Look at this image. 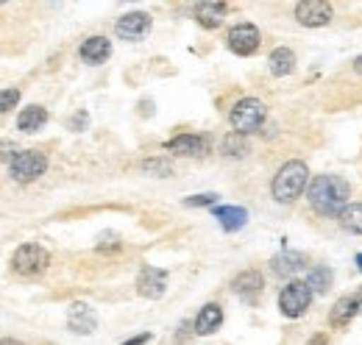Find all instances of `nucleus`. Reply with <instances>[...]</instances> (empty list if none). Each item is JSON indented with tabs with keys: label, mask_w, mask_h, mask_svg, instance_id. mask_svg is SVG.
<instances>
[{
	"label": "nucleus",
	"mask_w": 362,
	"mask_h": 345,
	"mask_svg": "<svg viewBox=\"0 0 362 345\" xmlns=\"http://www.w3.org/2000/svg\"><path fill=\"white\" fill-rule=\"evenodd\" d=\"M151 340V332H142V334H136V337H132V340H126L123 345H142Z\"/></svg>",
	"instance_id": "nucleus-29"
},
{
	"label": "nucleus",
	"mask_w": 362,
	"mask_h": 345,
	"mask_svg": "<svg viewBox=\"0 0 362 345\" xmlns=\"http://www.w3.org/2000/svg\"><path fill=\"white\" fill-rule=\"evenodd\" d=\"M87 123H90L87 112H78V115H73V120H70V131H84L87 129Z\"/></svg>",
	"instance_id": "nucleus-28"
},
{
	"label": "nucleus",
	"mask_w": 362,
	"mask_h": 345,
	"mask_svg": "<svg viewBox=\"0 0 362 345\" xmlns=\"http://www.w3.org/2000/svg\"><path fill=\"white\" fill-rule=\"evenodd\" d=\"M228 123L243 136L259 131L265 126V103L259 98H240L228 112Z\"/></svg>",
	"instance_id": "nucleus-3"
},
{
	"label": "nucleus",
	"mask_w": 362,
	"mask_h": 345,
	"mask_svg": "<svg viewBox=\"0 0 362 345\" xmlns=\"http://www.w3.org/2000/svg\"><path fill=\"white\" fill-rule=\"evenodd\" d=\"M221 323H223V309L218 303H206V306H201L192 329H195L198 337H209V334H215L221 329Z\"/></svg>",
	"instance_id": "nucleus-15"
},
{
	"label": "nucleus",
	"mask_w": 362,
	"mask_h": 345,
	"mask_svg": "<svg viewBox=\"0 0 362 345\" xmlns=\"http://www.w3.org/2000/svg\"><path fill=\"white\" fill-rule=\"evenodd\" d=\"M45 123H47V109H42V106H28V109H23L17 115V129L25 131V134L40 131Z\"/></svg>",
	"instance_id": "nucleus-21"
},
{
	"label": "nucleus",
	"mask_w": 362,
	"mask_h": 345,
	"mask_svg": "<svg viewBox=\"0 0 362 345\" xmlns=\"http://www.w3.org/2000/svg\"><path fill=\"white\" fill-rule=\"evenodd\" d=\"M78 56H81L87 64H103V62L112 56V42H109L106 37H90V40L81 42Z\"/></svg>",
	"instance_id": "nucleus-17"
},
{
	"label": "nucleus",
	"mask_w": 362,
	"mask_h": 345,
	"mask_svg": "<svg viewBox=\"0 0 362 345\" xmlns=\"http://www.w3.org/2000/svg\"><path fill=\"white\" fill-rule=\"evenodd\" d=\"M17 100H20V89L6 86L3 95H0V112H11V109L17 106Z\"/></svg>",
	"instance_id": "nucleus-26"
},
{
	"label": "nucleus",
	"mask_w": 362,
	"mask_h": 345,
	"mask_svg": "<svg viewBox=\"0 0 362 345\" xmlns=\"http://www.w3.org/2000/svg\"><path fill=\"white\" fill-rule=\"evenodd\" d=\"M313 290H310V284L307 281H290L287 287H281V293H279V309H281V315L284 317H301L307 309H310V303H313Z\"/></svg>",
	"instance_id": "nucleus-5"
},
{
	"label": "nucleus",
	"mask_w": 362,
	"mask_h": 345,
	"mask_svg": "<svg viewBox=\"0 0 362 345\" xmlns=\"http://www.w3.org/2000/svg\"><path fill=\"white\" fill-rule=\"evenodd\" d=\"M349 198H351V187L346 178L340 175H315L310 189H307V201L323 217H340L349 209Z\"/></svg>",
	"instance_id": "nucleus-1"
},
{
	"label": "nucleus",
	"mask_w": 362,
	"mask_h": 345,
	"mask_svg": "<svg viewBox=\"0 0 362 345\" xmlns=\"http://www.w3.org/2000/svg\"><path fill=\"white\" fill-rule=\"evenodd\" d=\"M301 267H304V254H298V251H281L271 259V270L279 279H287V276L298 273Z\"/></svg>",
	"instance_id": "nucleus-18"
},
{
	"label": "nucleus",
	"mask_w": 362,
	"mask_h": 345,
	"mask_svg": "<svg viewBox=\"0 0 362 345\" xmlns=\"http://www.w3.org/2000/svg\"><path fill=\"white\" fill-rule=\"evenodd\" d=\"M268 67L276 78L281 76H290L296 70V53L290 47H273L271 56H268Z\"/></svg>",
	"instance_id": "nucleus-19"
},
{
	"label": "nucleus",
	"mask_w": 362,
	"mask_h": 345,
	"mask_svg": "<svg viewBox=\"0 0 362 345\" xmlns=\"http://www.w3.org/2000/svg\"><path fill=\"white\" fill-rule=\"evenodd\" d=\"M221 151L231 156V159H243L248 151H251V145H248V139L243 136V134H237V131H231L226 139L221 142Z\"/></svg>",
	"instance_id": "nucleus-23"
},
{
	"label": "nucleus",
	"mask_w": 362,
	"mask_h": 345,
	"mask_svg": "<svg viewBox=\"0 0 362 345\" xmlns=\"http://www.w3.org/2000/svg\"><path fill=\"white\" fill-rule=\"evenodd\" d=\"M307 178H310V170L304 162L293 159L287 165H281L279 172L273 175V184H271V192L273 198L279 204H293L296 198H301L304 187H307Z\"/></svg>",
	"instance_id": "nucleus-2"
},
{
	"label": "nucleus",
	"mask_w": 362,
	"mask_h": 345,
	"mask_svg": "<svg viewBox=\"0 0 362 345\" xmlns=\"http://www.w3.org/2000/svg\"><path fill=\"white\" fill-rule=\"evenodd\" d=\"M151 31V17L142 14V11H132V14H123L117 23H115V34L126 42H139L145 34Z\"/></svg>",
	"instance_id": "nucleus-10"
},
{
	"label": "nucleus",
	"mask_w": 362,
	"mask_h": 345,
	"mask_svg": "<svg viewBox=\"0 0 362 345\" xmlns=\"http://www.w3.org/2000/svg\"><path fill=\"white\" fill-rule=\"evenodd\" d=\"M0 345H23V343H20V340H11V337H6V340H3Z\"/></svg>",
	"instance_id": "nucleus-32"
},
{
	"label": "nucleus",
	"mask_w": 362,
	"mask_h": 345,
	"mask_svg": "<svg viewBox=\"0 0 362 345\" xmlns=\"http://www.w3.org/2000/svg\"><path fill=\"white\" fill-rule=\"evenodd\" d=\"M47 170V156L40 151H20L8 159V172L14 181L20 184H31L37 181L40 175H45Z\"/></svg>",
	"instance_id": "nucleus-4"
},
{
	"label": "nucleus",
	"mask_w": 362,
	"mask_h": 345,
	"mask_svg": "<svg viewBox=\"0 0 362 345\" xmlns=\"http://www.w3.org/2000/svg\"><path fill=\"white\" fill-rule=\"evenodd\" d=\"M67 329L76 334H92L98 329V315L90 303H73L67 312Z\"/></svg>",
	"instance_id": "nucleus-13"
},
{
	"label": "nucleus",
	"mask_w": 362,
	"mask_h": 345,
	"mask_svg": "<svg viewBox=\"0 0 362 345\" xmlns=\"http://www.w3.org/2000/svg\"><path fill=\"white\" fill-rule=\"evenodd\" d=\"M332 279H334L332 270H329L326 264H317V267H310V270H307V279H304V281L310 284L313 293H326V290L332 287Z\"/></svg>",
	"instance_id": "nucleus-22"
},
{
	"label": "nucleus",
	"mask_w": 362,
	"mask_h": 345,
	"mask_svg": "<svg viewBox=\"0 0 362 345\" xmlns=\"http://www.w3.org/2000/svg\"><path fill=\"white\" fill-rule=\"evenodd\" d=\"M340 223L346 231L362 234V204H349V209L340 215Z\"/></svg>",
	"instance_id": "nucleus-24"
},
{
	"label": "nucleus",
	"mask_w": 362,
	"mask_h": 345,
	"mask_svg": "<svg viewBox=\"0 0 362 345\" xmlns=\"http://www.w3.org/2000/svg\"><path fill=\"white\" fill-rule=\"evenodd\" d=\"M228 6L226 3H215V0H206V3H198L195 6V23L201 25V28H206V31H212V28H218L221 23H223V17H226Z\"/></svg>",
	"instance_id": "nucleus-16"
},
{
	"label": "nucleus",
	"mask_w": 362,
	"mask_h": 345,
	"mask_svg": "<svg viewBox=\"0 0 362 345\" xmlns=\"http://www.w3.org/2000/svg\"><path fill=\"white\" fill-rule=\"evenodd\" d=\"M165 151L176 156H204L209 151V139L204 134H179L165 142Z\"/></svg>",
	"instance_id": "nucleus-12"
},
{
	"label": "nucleus",
	"mask_w": 362,
	"mask_h": 345,
	"mask_svg": "<svg viewBox=\"0 0 362 345\" xmlns=\"http://www.w3.org/2000/svg\"><path fill=\"white\" fill-rule=\"evenodd\" d=\"M47 267V251L37 242H25L14 251L11 257V270L17 276H37Z\"/></svg>",
	"instance_id": "nucleus-6"
},
{
	"label": "nucleus",
	"mask_w": 362,
	"mask_h": 345,
	"mask_svg": "<svg viewBox=\"0 0 362 345\" xmlns=\"http://www.w3.org/2000/svg\"><path fill=\"white\" fill-rule=\"evenodd\" d=\"M215 204H218V195H212V192H206V195H192V198L184 201V206H212V209H215Z\"/></svg>",
	"instance_id": "nucleus-27"
},
{
	"label": "nucleus",
	"mask_w": 362,
	"mask_h": 345,
	"mask_svg": "<svg viewBox=\"0 0 362 345\" xmlns=\"http://www.w3.org/2000/svg\"><path fill=\"white\" fill-rule=\"evenodd\" d=\"M165 287H168V270L151 267V264H145V267L139 270V276H136V293H139L142 298L156 301V298L165 296Z\"/></svg>",
	"instance_id": "nucleus-8"
},
{
	"label": "nucleus",
	"mask_w": 362,
	"mask_h": 345,
	"mask_svg": "<svg viewBox=\"0 0 362 345\" xmlns=\"http://www.w3.org/2000/svg\"><path fill=\"white\" fill-rule=\"evenodd\" d=\"M226 42L231 53H237V56H251V53H257V47H259V28H257L254 23H240V25H234V28L228 31Z\"/></svg>",
	"instance_id": "nucleus-7"
},
{
	"label": "nucleus",
	"mask_w": 362,
	"mask_h": 345,
	"mask_svg": "<svg viewBox=\"0 0 362 345\" xmlns=\"http://www.w3.org/2000/svg\"><path fill=\"white\" fill-rule=\"evenodd\" d=\"M360 312H362V287L357 293H351V296H343L340 301L332 306L329 323H332V326H346V323L354 320Z\"/></svg>",
	"instance_id": "nucleus-14"
},
{
	"label": "nucleus",
	"mask_w": 362,
	"mask_h": 345,
	"mask_svg": "<svg viewBox=\"0 0 362 345\" xmlns=\"http://www.w3.org/2000/svg\"><path fill=\"white\" fill-rule=\"evenodd\" d=\"M262 287H265V279H262L259 270H243V273L231 281L234 296L245 303H257V298L262 296Z\"/></svg>",
	"instance_id": "nucleus-11"
},
{
	"label": "nucleus",
	"mask_w": 362,
	"mask_h": 345,
	"mask_svg": "<svg viewBox=\"0 0 362 345\" xmlns=\"http://www.w3.org/2000/svg\"><path fill=\"white\" fill-rule=\"evenodd\" d=\"M296 20L307 28H320L332 23V6L323 0H304L296 6Z\"/></svg>",
	"instance_id": "nucleus-9"
},
{
	"label": "nucleus",
	"mask_w": 362,
	"mask_h": 345,
	"mask_svg": "<svg viewBox=\"0 0 362 345\" xmlns=\"http://www.w3.org/2000/svg\"><path fill=\"white\" fill-rule=\"evenodd\" d=\"M354 73H357V76H362V56H357V59H354Z\"/></svg>",
	"instance_id": "nucleus-31"
},
{
	"label": "nucleus",
	"mask_w": 362,
	"mask_h": 345,
	"mask_svg": "<svg viewBox=\"0 0 362 345\" xmlns=\"http://www.w3.org/2000/svg\"><path fill=\"white\" fill-rule=\"evenodd\" d=\"M139 168H142L145 172H151V175H159V178H165V175H170V172H173L170 159H145Z\"/></svg>",
	"instance_id": "nucleus-25"
},
{
	"label": "nucleus",
	"mask_w": 362,
	"mask_h": 345,
	"mask_svg": "<svg viewBox=\"0 0 362 345\" xmlns=\"http://www.w3.org/2000/svg\"><path fill=\"white\" fill-rule=\"evenodd\" d=\"M354 262H357V267H360V273H362V254H357V259H354Z\"/></svg>",
	"instance_id": "nucleus-33"
},
{
	"label": "nucleus",
	"mask_w": 362,
	"mask_h": 345,
	"mask_svg": "<svg viewBox=\"0 0 362 345\" xmlns=\"http://www.w3.org/2000/svg\"><path fill=\"white\" fill-rule=\"evenodd\" d=\"M212 215L221 223L223 231H240L248 220V212L243 206H218V209H212Z\"/></svg>",
	"instance_id": "nucleus-20"
},
{
	"label": "nucleus",
	"mask_w": 362,
	"mask_h": 345,
	"mask_svg": "<svg viewBox=\"0 0 362 345\" xmlns=\"http://www.w3.org/2000/svg\"><path fill=\"white\" fill-rule=\"evenodd\" d=\"M307 345H326V334H315Z\"/></svg>",
	"instance_id": "nucleus-30"
}]
</instances>
